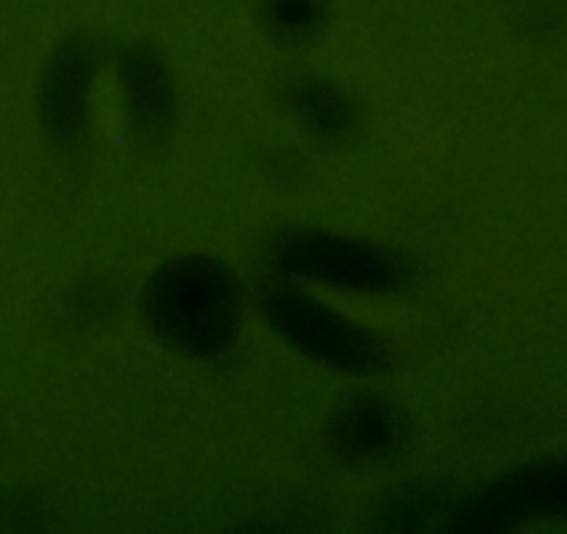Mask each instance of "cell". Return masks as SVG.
I'll return each instance as SVG.
<instances>
[{
  "mask_svg": "<svg viewBox=\"0 0 567 534\" xmlns=\"http://www.w3.org/2000/svg\"><path fill=\"white\" fill-rule=\"evenodd\" d=\"M140 307L154 340L187 359L223 357L243 335V285L215 256H176L156 267Z\"/></svg>",
  "mask_w": 567,
  "mask_h": 534,
  "instance_id": "1",
  "label": "cell"
},
{
  "mask_svg": "<svg viewBox=\"0 0 567 534\" xmlns=\"http://www.w3.org/2000/svg\"><path fill=\"white\" fill-rule=\"evenodd\" d=\"M267 250L284 276L357 296H390L412 279V261L401 250L320 228L281 232Z\"/></svg>",
  "mask_w": 567,
  "mask_h": 534,
  "instance_id": "2",
  "label": "cell"
},
{
  "mask_svg": "<svg viewBox=\"0 0 567 534\" xmlns=\"http://www.w3.org/2000/svg\"><path fill=\"white\" fill-rule=\"evenodd\" d=\"M259 307L276 335L312 362L351 376H373L386 368V351L379 337L312 292L281 285L267 287L259 296Z\"/></svg>",
  "mask_w": 567,
  "mask_h": 534,
  "instance_id": "3",
  "label": "cell"
},
{
  "mask_svg": "<svg viewBox=\"0 0 567 534\" xmlns=\"http://www.w3.org/2000/svg\"><path fill=\"white\" fill-rule=\"evenodd\" d=\"M456 532L567 528V460L526 468L484 490L460 512Z\"/></svg>",
  "mask_w": 567,
  "mask_h": 534,
  "instance_id": "4",
  "label": "cell"
},
{
  "mask_svg": "<svg viewBox=\"0 0 567 534\" xmlns=\"http://www.w3.org/2000/svg\"><path fill=\"white\" fill-rule=\"evenodd\" d=\"M95 51L84 40L64 42L51 59L42 81V117L53 137L70 143L79 140L90 120Z\"/></svg>",
  "mask_w": 567,
  "mask_h": 534,
  "instance_id": "5",
  "label": "cell"
},
{
  "mask_svg": "<svg viewBox=\"0 0 567 534\" xmlns=\"http://www.w3.org/2000/svg\"><path fill=\"white\" fill-rule=\"evenodd\" d=\"M409 440V421L392 401L362 396L334 423V449L348 465L379 468L392 462Z\"/></svg>",
  "mask_w": 567,
  "mask_h": 534,
  "instance_id": "6",
  "label": "cell"
},
{
  "mask_svg": "<svg viewBox=\"0 0 567 534\" xmlns=\"http://www.w3.org/2000/svg\"><path fill=\"white\" fill-rule=\"evenodd\" d=\"M120 81L125 90V106L140 129L156 131L173 112V84L167 68L156 53L131 48L120 62Z\"/></svg>",
  "mask_w": 567,
  "mask_h": 534,
  "instance_id": "7",
  "label": "cell"
},
{
  "mask_svg": "<svg viewBox=\"0 0 567 534\" xmlns=\"http://www.w3.org/2000/svg\"><path fill=\"white\" fill-rule=\"evenodd\" d=\"M329 0H261V23L284 45L309 42L326 23Z\"/></svg>",
  "mask_w": 567,
  "mask_h": 534,
  "instance_id": "8",
  "label": "cell"
},
{
  "mask_svg": "<svg viewBox=\"0 0 567 534\" xmlns=\"http://www.w3.org/2000/svg\"><path fill=\"white\" fill-rule=\"evenodd\" d=\"M296 112L309 120V125H315L323 137H340L353 123L351 101L326 81H318V84L307 81L298 90Z\"/></svg>",
  "mask_w": 567,
  "mask_h": 534,
  "instance_id": "9",
  "label": "cell"
}]
</instances>
